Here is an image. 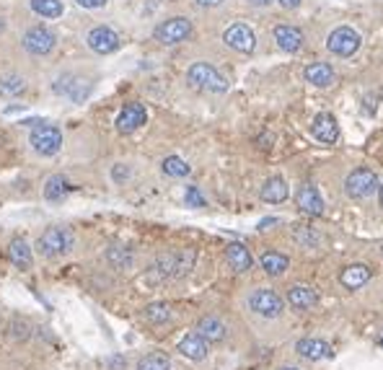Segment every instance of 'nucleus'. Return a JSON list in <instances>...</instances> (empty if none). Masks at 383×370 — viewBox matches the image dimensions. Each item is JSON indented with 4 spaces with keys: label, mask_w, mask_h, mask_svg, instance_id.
<instances>
[{
    "label": "nucleus",
    "mask_w": 383,
    "mask_h": 370,
    "mask_svg": "<svg viewBox=\"0 0 383 370\" xmlns=\"http://www.w3.org/2000/svg\"><path fill=\"white\" fill-rule=\"evenodd\" d=\"M303 75H306V81H308L311 86H316V88H329V86L334 83V70H331L329 63H311Z\"/></svg>",
    "instance_id": "20"
},
{
    "label": "nucleus",
    "mask_w": 383,
    "mask_h": 370,
    "mask_svg": "<svg viewBox=\"0 0 383 370\" xmlns=\"http://www.w3.org/2000/svg\"><path fill=\"white\" fill-rule=\"evenodd\" d=\"M249 3H251V6H256V8H265V6H269L272 0H249Z\"/></svg>",
    "instance_id": "41"
},
{
    "label": "nucleus",
    "mask_w": 383,
    "mask_h": 370,
    "mask_svg": "<svg viewBox=\"0 0 383 370\" xmlns=\"http://www.w3.org/2000/svg\"><path fill=\"white\" fill-rule=\"evenodd\" d=\"M161 169H164L166 176H173V179H182V176H189V163L182 161L179 155H169V158H164V163H161Z\"/></svg>",
    "instance_id": "31"
},
{
    "label": "nucleus",
    "mask_w": 383,
    "mask_h": 370,
    "mask_svg": "<svg viewBox=\"0 0 383 370\" xmlns=\"http://www.w3.org/2000/svg\"><path fill=\"white\" fill-rule=\"evenodd\" d=\"M107 259H109L114 267H130V262H132V256H130V252H125L122 246H111L109 252H107Z\"/></svg>",
    "instance_id": "33"
},
{
    "label": "nucleus",
    "mask_w": 383,
    "mask_h": 370,
    "mask_svg": "<svg viewBox=\"0 0 383 370\" xmlns=\"http://www.w3.org/2000/svg\"><path fill=\"white\" fill-rule=\"evenodd\" d=\"M189 34H192V21L184 16L169 18L161 26H155L153 31L155 42H161V45H179V42H184Z\"/></svg>",
    "instance_id": "8"
},
{
    "label": "nucleus",
    "mask_w": 383,
    "mask_h": 370,
    "mask_svg": "<svg viewBox=\"0 0 383 370\" xmlns=\"http://www.w3.org/2000/svg\"><path fill=\"white\" fill-rule=\"evenodd\" d=\"M262 199L265 202H269V205H280V202H285L288 199V184H285V179H280V176H272V179L265 181V187H262Z\"/></svg>",
    "instance_id": "23"
},
{
    "label": "nucleus",
    "mask_w": 383,
    "mask_h": 370,
    "mask_svg": "<svg viewBox=\"0 0 383 370\" xmlns=\"http://www.w3.org/2000/svg\"><path fill=\"white\" fill-rule=\"evenodd\" d=\"M68 192H70V184H68V179H65V176L55 174V176H49V179H47L45 197L49 199V202H63Z\"/></svg>",
    "instance_id": "27"
},
{
    "label": "nucleus",
    "mask_w": 383,
    "mask_h": 370,
    "mask_svg": "<svg viewBox=\"0 0 383 370\" xmlns=\"http://www.w3.org/2000/svg\"><path fill=\"white\" fill-rule=\"evenodd\" d=\"M288 300H290L292 308L308 311V308H313L319 303V293L313 288H308V285H292V288L288 290Z\"/></svg>",
    "instance_id": "19"
},
{
    "label": "nucleus",
    "mask_w": 383,
    "mask_h": 370,
    "mask_svg": "<svg viewBox=\"0 0 383 370\" xmlns=\"http://www.w3.org/2000/svg\"><path fill=\"white\" fill-rule=\"evenodd\" d=\"M378 199H381V208H383V184H378Z\"/></svg>",
    "instance_id": "42"
},
{
    "label": "nucleus",
    "mask_w": 383,
    "mask_h": 370,
    "mask_svg": "<svg viewBox=\"0 0 383 370\" xmlns=\"http://www.w3.org/2000/svg\"><path fill=\"white\" fill-rule=\"evenodd\" d=\"M381 344H383V337H381Z\"/></svg>",
    "instance_id": "45"
},
{
    "label": "nucleus",
    "mask_w": 383,
    "mask_h": 370,
    "mask_svg": "<svg viewBox=\"0 0 383 370\" xmlns=\"http://www.w3.org/2000/svg\"><path fill=\"white\" fill-rule=\"evenodd\" d=\"M143 316H146L148 324H166L171 318V306L169 303H150V306H146Z\"/></svg>",
    "instance_id": "30"
},
{
    "label": "nucleus",
    "mask_w": 383,
    "mask_h": 370,
    "mask_svg": "<svg viewBox=\"0 0 383 370\" xmlns=\"http://www.w3.org/2000/svg\"><path fill=\"white\" fill-rule=\"evenodd\" d=\"M31 10L42 18H57L63 16V0H31Z\"/></svg>",
    "instance_id": "29"
},
{
    "label": "nucleus",
    "mask_w": 383,
    "mask_h": 370,
    "mask_svg": "<svg viewBox=\"0 0 383 370\" xmlns=\"http://www.w3.org/2000/svg\"><path fill=\"white\" fill-rule=\"evenodd\" d=\"M295 350L301 357L306 360H324V357H331V347H329L324 339H301V342L295 344Z\"/></svg>",
    "instance_id": "21"
},
{
    "label": "nucleus",
    "mask_w": 383,
    "mask_h": 370,
    "mask_svg": "<svg viewBox=\"0 0 383 370\" xmlns=\"http://www.w3.org/2000/svg\"><path fill=\"white\" fill-rule=\"evenodd\" d=\"M135 370H171V360H169V355L164 353H150L137 362Z\"/></svg>",
    "instance_id": "32"
},
{
    "label": "nucleus",
    "mask_w": 383,
    "mask_h": 370,
    "mask_svg": "<svg viewBox=\"0 0 383 370\" xmlns=\"http://www.w3.org/2000/svg\"><path fill=\"white\" fill-rule=\"evenodd\" d=\"M24 47H26V52H31V54L52 52V47H55V34L45 26L29 29L26 34H24Z\"/></svg>",
    "instance_id": "11"
},
{
    "label": "nucleus",
    "mask_w": 383,
    "mask_h": 370,
    "mask_svg": "<svg viewBox=\"0 0 383 370\" xmlns=\"http://www.w3.org/2000/svg\"><path fill=\"white\" fill-rule=\"evenodd\" d=\"M3 29H6V24H3V18H0V31H3Z\"/></svg>",
    "instance_id": "44"
},
{
    "label": "nucleus",
    "mask_w": 383,
    "mask_h": 370,
    "mask_svg": "<svg viewBox=\"0 0 383 370\" xmlns=\"http://www.w3.org/2000/svg\"><path fill=\"white\" fill-rule=\"evenodd\" d=\"M249 308L254 311L256 316H262V318H277L280 314H283L285 303L274 290L256 288L254 293L249 295Z\"/></svg>",
    "instance_id": "5"
},
{
    "label": "nucleus",
    "mask_w": 383,
    "mask_h": 370,
    "mask_svg": "<svg viewBox=\"0 0 383 370\" xmlns=\"http://www.w3.org/2000/svg\"><path fill=\"white\" fill-rule=\"evenodd\" d=\"M295 205H298L301 213H306V215H311V217H316L324 213V199H321L319 190H316L313 184H303L301 190H298V194H295Z\"/></svg>",
    "instance_id": "13"
},
{
    "label": "nucleus",
    "mask_w": 383,
    "mask_h": 370,
    "mask_svg": "<svg viewBox=\"0 0 383 370\" xmlns=\"http://www.w3.org/2000/svg\"><path fill=\"white\" fill-rule=\"evenodd\" d=\"M187 81L189 86L200 91H210V93H226L228 91V78L226 75H220L212 65L208 63H194L187 70Z\"/></svg>",
    "instance_id": "1"
},
{
    "label": "nucleus",
    "mask_w": 383,
    "mask_h": 370,
    "mask_svg": "<svg viewBox=\"0 0 383 370\" xmlns=\"http://www.w3.org/2000/svg\"><path fill=\"white\" fill-rule=\"evenodd\" d=\"M210 342H205L197 332H192V334L182 337V342H179V353L184 355V357H189V360H205L208 357V353H210V347H208Z\"/></svg>",
    "instance_id": "17"
},
{
    "label": "nucleus",
    "mask_w": 383,
    "mask_h": 370,
    "mask_svg": "<svg viewBox=\"0 0 383 370\" xmlns=\"http://www.w3.org/2000/svg\"><path fill=\"white\" fill-rule=\"evenodd\" d=\"M360 34H357L352 26H337L327 39V47L331 54H337V57H352V54L360 49Z\"/></svg>",
    "instance_id": "6"
},
{
    "label": "nucleus",
    "mask_w": 383,
    "mask_h": 370,
    "mask_svg": "<svg viewBox=\"0 0 383 370\" xmlns=\"http://www.w3.org/2000/svg\"><path fill=\"white\" fill-rule=\"evenodd\" d=\"M194 264V252L184 249L176 254H164L158 256V262L153 264V277L155 280H166V277H184Z\"/></svg>",
    "instance_id": "2"
},
{
    "label": "nucleus",
    "mask_w": 383,
    "mask_h": 370,
    "mask_svg": "<svg viewBox=\"0 0 383 370\" xmlns=\"http://www.w3.org/2000/svg\"><path fill=\"white\" fill-rule=\"evenodd\" d=\"M184 199H187V205H189V208H205V205H208V199L202 197V192L197 190V187H187Z\"/></svg>",
    "instance_id": "34"
},
{
    "label": "nucleus",
    "mask_w": 383,
    "mask_h": 370,
    "mask_svg": "<svg viewBox=\"0 0 383 370\" xmlns=\"http://www.w3.org/2000/svg\"><path fill=\"white\" fill-rule=\"evenodd\" d=\"M370 275H373L370 267H365V264H350L347 270H342L339 280H342V285H345L347 290H357L370 280Z\"/></svg>",
    "instance_id": "22"
},
{
    "label": "nucleus",
    "mask_w": 383,
    "mask_h": 370,
    "mask_svg": "<svg viewBox=\"0 0 383 370\" xmlns=\"http://www.w3.org/2000/svg\"><path fill=\"white\" fill-rule=\"evenodd\" d=\"M81 8H88V10H93V8H104L107 6V0H75Z\"/></svg>",
    "instance_id": "37"
},
{
    "label": "nucleus",
    "mask_w": 383,
    "mask_h": 370,
    "mask_svg": "<svg viewBox=\"0 0 383 370\" xmlns=\"http://www.w3.org/2000/svg\"><path fill=\"white\" fill-rule=\"evenodd\" d=\"M55 91L63 93V96H68L70 101H83L88 96L91 86L83 81V78H78V75H63V78L55 81Z\"/></svg>",
    "instance_id": "14"
},
{
    "label": "nucleus",
    "mask_w": 383,
    "mask_h": 370,
    "mask_svg": "<svg viewBox=\"0 0 383 370\" xmlns=\"http://www.w3.org/2000/svg\"><path fill=\"white\" fill-rule=\"evenodd\" d=\"M8 256L10 262L16 264L19 270H31V264H34V256H31V249L24 238H13L8 246Z\"/></svg>",
    "instance_id": "25"
},
{
    "label": "nucleus",
    "mask_w": 383,
    "mask_h": 370,
    "mask_svg": "<svg viewBox=\"0 0 383 370\" xmlns=\"http://www.w3.org/2000/svg\"><path fill=\"white\" fill-rule=\"evenodd\" d=\"M24 91H26V81H24L21 75L8 72V75H3V78H0V96L13 99V96H19V93H24Z\"/></svg>",
    "instance_id": "28"
},
{
    "label": "nucleus",
    "mask_w": 383,
    "mask_h": 370,
    "mask_svg": "<svg viewBox=\"0 0 383 370\" xmlns=\"http://www.w3.org/2000/svg\"><path fill=\"white\" fill-rule=\"evenodd\" d=\"M313 135H316V140H321V143H337L339 137V127H337V119L331 117L329 111H321V114H316V119H313Z\"/></svg>",
    "instance_id": "16"
},
{
    "label": "nucleus",
    "mask_w": 383,
    "mask_h": 370,
    "mask_svg": "<svg viewBox=\"0 0 383 370\" xmlns=\"http://www.w3.org/2000/svg\"><path fill=\"white\" fill-rule=\"evenodd\" d=\"M226 259H228V264L236 272H249L251 270V264H254L251 252H249L244 244H230L228 249H226Z\"/></svg>",
    "instance_id": "24"
},
{
    "label": "nucleus",
    "mask_w": 383,
    "mask_h": 370,
    "mask_svg": "<svg viewBox=\"0 0 383 370\" xmlns=\"http://www.w3.org/2000/svg\"><path fill=\"white\" fill-rule=\"evenodd\" d=\"M37 249L45 256H63V254H68L70 249H73V233L68 231V228H60V226H52L47 228L45 233L39 236L37 241Z\"/></svg>",
    "instance_id": "3"
},
{
    "label": "nucleus",
    "mask_w": 383,
    "mask_h": 370,
    "mask_svg": "<svg viewBox=\"0 0 383 370\" xmlns=\"http://www.w3.org/2000/svg\"><path fill=\"white\" fill-rule=\"evenodd\" d=\"M200 8H215V6H220V3H226V0H194Z\"/></svg>",
    "instance_id": "38"
},
{
    "label": "nucleus",
    "mask_w": 383,
    "mask_h": 370,
    "mask_svg": "<svg viewBox=\"0 0 383 370\" xmlns=\"http://www.w3.org/2000/svg\"><path fill=\"white\" fill-rule=\"evenodd\" d=\"M277 3H280V6H283V8H298V6H301L303 0H277Z\"/></svg>",
    "instance_id": "39"
},
{
    "label": "nucleus",
    "mask_w": 383,
    "mask_h": 370,
    "mask_svg": "<svg viewBox=\"0 0 383 370\" xmlns=\"http://www.w3.org/2000/svg\"><path fill=\"white\" fill-rule=\"evenodd\" d=\"M288 264H290V259H288L285 254H280V252H265L262 254V270H265L267 275H272V277H280V275L288 270Z\"/></svg>",
    "instance_id": "26"
},
{
    "label": "nucleus",
    "mask_w": 383,
    "mask_h": 370,
    "mask_svg": "<svg viewBox=\"0 0 383 370\" xmlns=\"http://www.w3.org/2000/svg\"><path fill=\"white\" fill-rule=\"evenodd\" d=\"M111 176H114V181H117V184H122V181H127L130 169H127V166H122V163H117V166L111 169Z\"/></svg>",
    "instance_id": "36"
},
{
    "label": "nucleus",
    "mask_w": 383,
    "mask_h": 370,
    "mask_svg": "<svg viewBox=\"0 0 383 370\" xmlns=\"http://www.w3.org/2000/svg\"><path fill=\"white\" fill-rule=\"evenodd\" d=\"M280 370H298V368H290V365H285V368H280Z\"/></svg>",
    "instance_id": "43"
},
{
    "label": "nucleus",
    "mask_w": 383,
    "mask_h": 370,
    "mask_svg": "<svg viewBox=\"0 0 383 370\" xmlns=\"http://www.w3.org/2000/svg\"><path fill=\"white\" fill-rule=\"evenodd\" d=\"M29 143L34 148V153L39 155H55L60 153V148H63V132L52 125H42L34 127L31 130V135H29Z\"/></svg>",
    "instance_id": "4"
},
{
    "label": "nucleus",
    "mask_w": 383,
    "mask_h": 370,
    "mask_svg": "<svg viewBox=\"0 0 383 370\" xmlns=\"http://www.w3.org/2000/svg\"><path fill=\"white\" fill-rule=\"evenodd\" d=\"M194 332H197L205 342H223V339L228 337V329H226V324H223L218 316H202L200 321H197V329H194Z\"/></svg>",
    "instance_id": "15"
},
{
    "label": "nucleus",
    "mask_w": 383,
    "mask_h": 370,
    "mask_svg": "<svg viewBox=\"0 0 383 370\" xmlns=\"http://www.w3.org/2000/svg\"><path fill=\"white\" fill-rule=\"evenodd\" d=\"M86 42H88V47H91L96 54H111L119 49V34L114 31V29L109 26H96L88 31V36H86Z\"/></svg>",
    "instance_id": "9"
},
{
    "label": "nucleus",
    "mask_w": 383,
    "mask_h": 370,
    "mask_svg": "<svg viewBox=\"0 0 383 370\" xmlns=\"http://www.w3.org/2000/svg\"><path fill=\"white\" fill-rule=\"evenodd\" d=\"M274 223H277V217H267V220H262V223H259V231H267V228L274 226Z\"/></svg>",
    "instance_id": "40"
},
{
    "label": "nucleus",
    "mask_w": 383,
    "mask_h": 370,
    "mask_svg": "<svg viewBox=\"0 0 383 370\" xmlns=\"http://www.w3.org/2000/svg\"><path fill=\"white\" fill-rule=\"evenodd\" d=\"M223 42H226L230 49H236V52H254L256 36H254V31L247 26V24H233V26L226 29Z\"/></svg>",
    "instance_id": "10"
},
{
    "label": "nucleus",
    "mask_w": 383,
    "mask_h": 370,
    "mask_svg": "<svg viewBox=\"0 0 383 370\" xmlns=\"http://www.w3.org/2000/svg\"><path fill=\"white\" fill-rule=\"evenodd\" d=\"M274 42H277V47L285 49V52H298L303 47V31L295 26H288V24L274 26Z\"/></svg>",
    "instance_id": "18"
},
{
    "label": "nucleus",
    "mask_w": 383,
    "mask_h": 370,
    "mask_svg": "<svg viewBox=\"0 0 383 370\" xmlns=\"http://www.w3.org/2000/svg\"><path fill=\"white\" fill-rule=\"evenodd\" d=\"M148 119V111L143 104H127V107L119 111L117 117V130L119 132H125V135H130V132H135L137 127H143Z\"/></svg>",
    "instance_id": "12"
},
{
    "label": "nucleus",
    "mask_w": 383,
    "mask_h": 370,
    "mask_svg": "<svg viewBox=\"0 0 383 370\" xmlns=\"http://www.w3.org/2000/svg\"><path fill=\"white\" fill-rule=\"evenodd\" d=\"M345 192L352 199H365L370 197L373 192H378V176L370 169H355V171L347 176Z\"/></svg>",
    "instance_id": "7"
},
{
    "label": "nucleus",
    "mask_w": 383,
    "mask_h": 370,
    "mask_svg": "<svg viewBox=\"0 0 383 370\" xmlns=\"http://www.w3.org/2000/svg\"><path fill=\"white\" fill-rule=\"evenodd\" d=\"M295 238H298V241H303L306 246H316V244H319V236L311 233L308 226H301V228H298V231H295Z\"/></svg>",
    "instance_id": "35"
}]
</instances>
